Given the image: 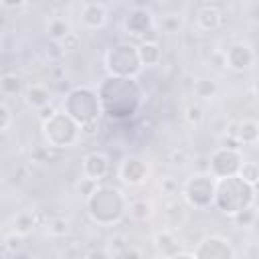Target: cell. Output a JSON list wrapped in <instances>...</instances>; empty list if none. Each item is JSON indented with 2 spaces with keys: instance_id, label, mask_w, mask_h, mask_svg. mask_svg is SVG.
Segmentation results:
<instances>
[{
  "instance_id": "15",
  "label": "cell",
  "mask_w": 259,
  "mask_h": 259,
  "mask_svg": "<svg viewBox=\"0 0 259 259\" xmlns=\"http://www.w3.org/2000/svg\"><path fill=\"white\" fill-rule=\"evenodd\" d=\"M154 249L160 259H170V257L182 253V245L170 229H160L154 233Z\"/></svg>"
},
{
  "instance_id": "7",
  "label": "cell",
  "mask_w": 259,
  "mask_h": 259,
  "mask_svg": "<svg viewBox=\"0 0 259 259\" xmlns=\"http://www.w3.org/2000/svg\"><path fill=\"white\" fill-rule=\"evenodd\" d=\"M214 192H217V178L210 172L200 170V172L190 174L182 182L180 196L190 208L206 210V208L214 206Z\"/></svg>"
},
{
  "instance_id": "21",
  "label": "cell",
  "mask_w": 259,
  "mask_h": 259,
  "mask_svg": "<svg viewBox=\"0 0 259 259\" xmlns=\"http://www.w3.org/2000/svg\"><path fill=\"white\" fill-rule=\"evenodd\" d=\"M69 34H73V30L65 16H51L47 20V36L51 42H63Z\"/></svg>"
},
{
  "instance_id": "36",
  "label": "cell",
  "mask_w": 259,
  "mask_h": 259,
  "mask_svg": "<svg viewBox=\"0 0 259 259\" xmlns=\"http://www.w3.org/2000/svg\"><path fill=\"white\" fill-rule=\"evenodd\" d=\"M55 111H57V109H55L53 105H47V107H42V109L38 111V119H40V123H42L45 119H49V117H51Z\"/></svg>"
},
{
  "instance_id": "32",
  "label": "cell",
  "mask_w": 259,
  "mask_h": 259,
  "mask_svg": "<svg viewBox=\"0 0 259 259\" xmlns=\"http://www.w3.org/2000/svg\"><path fill=\"white\" fill-rule=\"evenodd\" d=\"M97 184H99V182H93V180H89V178H85V176H83V178H81V182L77 184V188H79V192L83 194V198H87V196L97 188Z\"/></svg>"
},
{
  "instance_id": "28",
  "label": "cell",
  "mask_w": 259,
  "mask_h": 259,
  "mask_svg": "<svg viewBox=\"0 0 259 259\" xmlns=\"http://www.w3.org/2000/svg\"><path fill=\"white\" fill-rule=\"evenodd\" d=\"M182 28V18L176 14H166L160 18V30L166 34H176Z\"/></svg>"
},
{
  "instance_id": "17",
  "label": "cell",
  "mask_w": 259,
  "mask_h": 259,
  "mask_svg": "<svg viewBox=\"0 0 259 259\" xmlns=\"http://www.w3.org/2000/svg\"><path fill=\"white\" fill-rule=\"evenodd\" d=\"M231 136L239 142V146H253L259 142V121L255 119H241L233 125Z\"/></svg>"
},
{
  "instance_id": "8",
  "label": "cell",
  "mask_w": 259,
  "mask_h": 259,
  "mask_svg": "<svg viewBox=\"0 0 259 259\" xmlns=\"http://www.w3.org/2000/svg\"><path fill=\"white\" fill-rule=\"evenodd\" d=\"M243 162L245 160H243L241 150L219 146L208 156V172L217 180L219 178H227V176H237L239 170H241V166H243Z\"/></svg>"
},
{
  "instance_id": "20",
  "label": "cell",
  "mask_w": 259,
  "mask_h": 259,
  "mask_svg": "<svg viewBox=\"0 0 259 259\" xmlns=\"http://www.w3.org/2000/svg\"><path fill=\"white\" fill-rule=\"evenodd\" d=\"M138 53H140V61L144 67H156L162 61V47L154 38H146L144 42H140Z\"/></svg>"
},
{
  "instance_id": "18",
  "label": "cell",
  "mask_w": 259,
  "mask_h": 259,
  "mask_svg": "<svg viewBox=\"0 0 259 259\" xmlns=\"http://www.w3.org/2000/svg\"><path fill=\"white\" fill-rule=\"evenodd\" d=\"M36 227H38V212L36 210H20L12 217L10 233H14L18 237H28L34 233Z\"/></svg>"
},
{
  "instance_id": "11",
  "label": "cell",
  "mask_w": 259,
  "mask_h": 259,
  "mask_svg": "<svg viewBox=\"0 0 259 259\" xmlns=\"http://www.w3.org/2000/svg\"><path fill=\"white\" fill-rule=\"evenodd\" d=\"M225 57V67L231 69V71H247L249 67H253L255 63V51L249 42H243V40H237L233 45H229L223 53Z\"/></svg>"
},
{
  "instance_id": "37",
  "label": "cell",
  "mask_w": 259,
  "mask_h": 259,
  "mask_svg": "<svg viewBox=\"0 0 259 259\" xmlns=\"http://www.w3.org/2000/svg\"><path fill=\"white\" fill-rule=\"evenodd\" d=\"M121 259H142V255H140V251L138 249H134V247H130L123 255H121Z\"/></svg>"
},
{
  "instance_id": "31",
  "label": "cell",
  "mask_w": 259,
  "mask_h": 259,
  "mask_svg": "<svg viewBox=\"0 0 259 259\" xmlns=\"http://www.w3.org/2000/svg\"><path fill=\"white\" fill-rule=\"evenodd\" d=\"M24 237H18V235H14V233H10V235H6L4 237V251L6 253H16V251H20V241H22Z\"/></svg>"
},
{
  "instance_id": "35",
  "label": "cell",
  "mask_w": 259,
  "mask_h": 259,
  "mask_svg": "<svg viewBox=\"0 0 259 259\" xmlns=\"http://www.w3.org/2000/svg\"><path fill=\"white\" fill-rule=\"evenodd\" d=\"M170 160H172L174 166H186V164H188V158H186L184 150H174V152L170 154Z\"/></svg>"
},
{
  "instance_id": "14",
  "label": "cell",
  "mask_w": 259,
  "mask_h": 259,
  "mask_svg": "<svg viewBox=\"0 0 259 259\" xmlns=\"http://www.w3.org/2000/svg\"><path fill=\"white\" fill-rule=\"evenodd\" d=\"M81 24L87 30H101L107 24V8L101 2L81 4Z\"/></svg>"
},
{
  "instance_id": "4",
  "label": "cell",
  "mask_w": 259,
  "mask_h": 259,
  "mask_svg": "<svg viewBox=\"0 0 259 259\" xmlns=\"http://www.w3.org/2000/svg\"><path fill=\"white\" fill-rule=\"evenodd\" d=\"M40 130H42L45 144L53 150L73 148L83 138L81 125L75 119H71L63 109H57L49 119H45L40 123Z\"/></svg>"
},
{
  "instance_id": "33",
  "label": "cell",
  "mask_w": 259,
  "mask_h": 259,
  "mask_svg": "<svg viewBox=\"0 0 259 259\" xmlns=\"http://www.w3.org/2000/svg\"><path fill=\"white\" fill-rule=\"evenodd\" d=\"M85 259H113V255L105 247H95L85 255Z\"/></svg>"
},
{
  "instance_id": "29",
  "label": "cell",
  "mask_w": 259,
  "mask_h": 259,
  "mask_svg": "<svg viewBox=\"0 0 259 259\" xmlns=\"http://www.w3.org/2000/svg\"><path fill=\"white\" fill-rule=\"evenodd\" d=\"M158 186H160L162 194H168V196H176L182 190V184H178V180L174 176H162L158 180Z\"/></svg>"
},
{
  "instance_id": "34",
  "label": "cell",
  "mask_w": 259,
  "mask_h": 259,
  "mask_svg": "<svg viewBox=\"0 0 259 259\" xmlns=\"http://www.w3.org/2000/svg\"><path fill=\"white\" fill-rule=\"evenodd\" d=\"M233 221H235V223H239V225H243V227H249V225L255 221V208H249V210H245V212L237 214Z\"/></svg>"
},
{
  "instance_id": "16",
  "label": "cell",
  "mask_w": 259,
  "mask_h": 259,
  "mask_svg": "<svg viewBox=\"0 0 259 259\" xmlns=\"http://www.w3.org/2000/svg\"><path fill=\"white\" fill-rule=\"evenodd\" d=\"M194 22L200 30L212 32L223 24V12L217 4H200L194 12Z\"/></svg>"
},
{
  "instance_id": "39",
  "label": "cell",
  "mask_w": 259,
  "mask_h": 259,
  "mask_svg": "<svg viewBox=\"0 0 259 259\" xmlns=\"http://www.w3.org/2000/svg\"><path fill=\"white\" fill-rule=\"evenodd\" d=\"M170 259H194V255H192V253L182 251V253H178V255H174V257H170Z\"/></svg>"
},
{
  "instance_id": "23",
  "label": "cell",
  "mask_w": 259,
  "mask_h": 259,
  "mask_svg": "<svg viewBox=\"0 0 259 259\" xmlns=\"http://www.w3.org/2000/svg\"><path fill=\"white\" fill-rule=\"evenodd\" d=\"M192 93H194L196 97L208 101V99L217 97V93H219V85H217V81L210 79V77H198V79L192 83Z\"/></svg>"
},
{
  "instance_id": "12",
  "label": "cell",
  "mask_w": 259,
  "mask_h": 259,
  "mask_svg": "<svg viewBox=\"0 0 259 259\" xmlns=\"http://www.w3.org/2000/svg\"><path fill=\"white\" fill-rule=\"evenodd\" d=\"M156 26V18L150 10L146 8H134L127 12L125 20H123V28L130 36H136V38H144L146 40V34L152 32Z\"/></svg>"
},
{
  "instance_id": "13",
  "label": "cell",
  "mask_w": 259,
  "mask_h": 259,
  "mask_svg": "<svg viewBox=\"0 0 259 259\" xmlns=\"http://www.w3.org/2000/svg\"><path fill=\"white\" fill-rule=\"evenodd\" d=\"M81 172L93 182H101L109 172V158L103 152H89L81 160Z\"/></svg>"
},
{
  "instance_id": "5",
  "label": "cell",
  "mask_w": 259,
  "mask_h": 259,
  "mask_svg": "<svg viewBox=\"0 0 259 259\" xmlns=\"http://www.w3.org/2000/svg\"><path fill=\"white\" fill-rule=\"evenodd\" d=\"M63 111L71 119H75L81 127L91 121H97L99 115L103 113L97 91L91 87H85V85H79V87H73L71 91H67L65 99H63Z\"/></svg>"
},
{
  "instance_id": "25",
  "label": "cell",
  "mask_w": 259,
  "mask_h": 259,
  "mask_svg": "<svg viewBox=\"0 0 259 259\" xmlns=\"http://www.w3.org/2000/svg\"><path fill=\"white\" fill-rule=\"evenodd\" d=\"M45 227H47V233L51 237H55V239H63V237H67L71 233V223L65 217H53V219L47 221Z\"/></svg>"
},
{
  "instance_id": "26",
  "label": "cell",
  "mask_w": 259,
  "mask_h": 259,
  "mask_svg": "<svg viewBox=\"0 0 259 259\" xmlns=\"http://www.w3.org/2000/svg\"><path fill=\"white\" fill-rule=\"evenodd\" d=\"M239 176L245 182L257 186L259 184V164L257 162H251V160H245L243 166H241V170H239Z\"/></svg>"
},
{
  "instance_id": "3",
  "label": "cell",
  "mask_w": 259,
  "mask_h": 259,
  "mask_svg": "<svg viewBox=\"0 0 259 259\" xmlns=\"http://www.w3.org/2000/svg\"><path fill=\"white\" fill-rule=\"evenodd\" d=\"M255 200H257V188L253 184L245 182L239 174L217 180L214 208L221 214L235 219L237 214L253 208Z\"/></svg>"
},
{
  "instance_id": "24",
  "label": "cell",
  "mask_w": 259,
  "mask_h": 259,
  "mask_svg": "<svg viewBox=\"0 0 259 259\" xmlns=\"http://www.w3.org/2000/svg\"><path fill=\"white\" fill-rule=\"evenodd\" d=\"M22 91V79L16 75V73H4L0 77V93L4 97H10V95H18Z\"/></svg>"
},
{
  "instance_id": "19",
  "label": "cell",
  "mask_w": 259,
  "mask_h": 259,
  "mask_svg": "<svg viewBox=\"0 0 259 259\" xmlns=\"http://www.w3.org/2000/svg\"><path fill=\"white\" fill-rule=\"evenodd\" d=\"M24 101L28 107L40 111L42 107L51 105V91L42 83H30L24 87Z\"/></svg>"
},
{
  "instance_id": "27",
  "label": "cell",
  "mask_w": 259,
  "mask_h": 259,
  "mask_svg": "<svg viewBox=\"0 0 259 259\" xmlns=\"http://www.w3.org/2000/svg\"><path fill=\"white\" fill-rule=\"evenodd\" d=\"M184 119H186V123H190V125H200L202 121H204V109H202V105H198V103H188L186 105V109H184Z\"/></svg>"
},
{
  "instance_id": "40",
  "label": "cell",
  "mask_w": 259,
  "mask_h": 259,
  "mask_svg": "<svg viewBox=\"0 0 259 259\" xmlns=\"http://www.w3.org/2000/svg\"><path fill=\"white\" fill-rule=\"evenodd\" d=\"M10 259H28V255H26V253L16 251V253H10Z\"/></svg>"
},
{
  "instance_id": "6",
  "label": "cell",
  "mask_w": 259,
  "mask_h": 259,
  "mask_svg": "<svg viewBox=\"0 0 259 259\" xmlns=\"http://www.w3.org/2000/svg\"><path fill=\"white\" fill-rule=\"evenodd\" d=\"M105 69L109 77H123V79H136L144 65L140 61L138 45L121 40L107 49L105 53Z\"/></svg>"
},
{
  "instance_id": "9",
  "label": "cell",
  "mask_w": 259,
  "mask_h": 259,
  "mask_svg": "<svg viewBox=\"0 0 259 259\" xmlns=\"http://www.w3.org/2000/svg\"><path fill=\"white\" fill-rule=\"evenodd\" d=\"M194 259H237V253L229 239L221 235H206L202 237L192 251Z\"/></svg>"
},
{
  "instance_id": "1",
  "label": "cell",
  "mask_w": 259,
  "mask_h": 259,
  "mask_svg": "<svg viewBox=\"0 0 259 259\" xmlns=\"http://www.w3.org/2000/svg\"><path fill=\"white\" fill-rule=\"evenodd\" d=\"M95 91L101 103V111L113 119H130L138 113L144 101V91L136 79L107 75Z\"/></svg>"
},
{
  "instance_id": "30",
  "label": "cell",
  "mask_w": 259,
  "mask_h": 259,
  "mask_svg": "<svg viewBox=\"0 0 259 259\" xmlns=\"http://www.w3.org/2000/svg\"><path fill=\"white\" fill-rule=\"evenodd\" d=\"M12 121H14L12 109L8 107L6 101H2V103H0V132L6 134V132L10 130V125H12Z\"/></svg>"
},
{
  "instance_id": "38",
  "label": "cell",
  "mask_w": 259,
  "mask_h": 259,
  "mask_svg": "<svg viewBox=\"0 0 259 259\" xmlns=\"http://www.w3.org/2000/svg\"><path fill=\"white\" fill-rule=\"evenodd\" d=\"M0 4H2V8H22V6H26L24 2H8V0H2Z\"/></svg>"
},
{
  "instance_id": "2",
  "label": "cell",
  "mask_w": 259,
  "mask_h": 259,
  "mask_svg": "<svg viewBox=\"0 0 259 259\" xmlns=\"http://www.w3.org/2000/svg\"><path fill=\"white\" fill-rule=\"evenodd\" d=\"M127 196L123 190L111 184H97V188L85 198L87 217L99 227H113L127 214Z\"/></svg>"
},
{
  "instance_id": "22",
  "label": "cell",
  "mask_w": 259,
  "mask_h": 259,
  "mask_svg": "<svg viewBox=\"0 0 259 259\" xmlns=\"http://www.w3.org/2000/svg\"><path fill=\"white\" fill-rule=\"evenodd\" d=\"M154 212H156V208L148 198H132L127 204V217H132L134 221H140V223L150 221L154 217Z\"/></svg>"
},
{
  "instance_id": "10",
  "label": "cell",
  "mask_w": 259,
  "mask_h": 259,
  "mask_svg": "<svg viewBox=\"0 0 259 259\" xmlns=\"http://www.w3.org/2000/svg\"><path fill=\"white\" fill-rule=\"evenodd\" d=\"M150 174H152V168H150V164L142 156H127V158H123L121 164H119V170H117L119 180L125 186H132V188H138V186L146 184Z\"/></svg>"
}]
</instances>
